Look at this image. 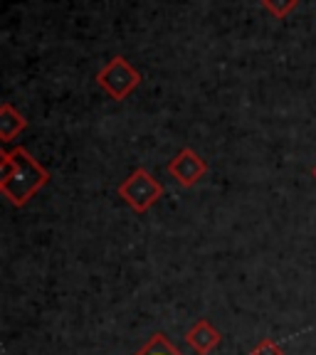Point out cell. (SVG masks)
Masks as SVG:
<instances>
[{
  "label": "cell",
  "mask_w": 316,
  "mask_h": 355,
  "mask_svg": "<svg viewBox=\"0 0 316 355\" xmlns=\"http://www.w3.org/2000/svg\"><path fill=\"white\" fill-rule=\"evenodd\" d=\"M0 190L8 202L15 207H25L38 190L50 183V171L35 161L25 146H13L0 153Z\"/></svg>",
  "instance_id": "1"
},
{
  "label": "cell",
  "mask_w": 316,
  "mask_h": 355,
  "mask_svg": "<svg viewBox=\"0 0 316 355\" xmlns=\"http://www.w3.org/2000/svg\"><path fill=\"white\" fill-rule=\"evenodd\" d=\"M117 195L133 212L146 215V212L163 198V185L151 171H146V168H133L126 180L117 188Z\"/></svg>",
  "instance_id": "2"
},
{
  "label": "cell",
  "mask_w": 316,
  "mask_h": 355,
  "mask_svg": "<svg viewBox=\"0 0 316 355\" xmlns=\"http://www.w3.org/2000/svg\"><path fill=\"white\" fill-rule=\"evenodd\" d=\"M97 84L109 94V99L124 101L141 84V72L126 57L117 55L97 72Z\"/></svg>",
  "instance_id": "3"
},
{
  "label": "cell",
  "mask_w": 316,
  "mask_h": 355,
  "mask_svg": "<svg viewBox=\"0 0 316 355\" xmlns=\"http://www.w3.org/2000/svg\"><path fill=\"white\" fill-rule=\"evenodd\" d=\"M168 175L183 188H193L198 185L203 178L208 175V163L200 153H195L193 148H181L166 166Z\"/></svg>",
  "instance_id": "4"
},
{
  "label": "cell",
  "mask_w": 316,
  "mask_h": 355,
  "mask_svg": "<svg viewBox=\"0 0 316 355\" xmlns=\"http://www.w3.org/2000/svg\"><path fill=\"white\" fill-rule=\"evenodd\" d=\"M220 340H222V333L217 331L208 318L195 321L193 326L188 328V333H185V343H188L198 355H210L213 350L220 345Z\"/></svg>",
  "instance_id": "5"
},
{
  "label": "cell",
  "mask_w": 316,
  "mask_h": 355,
  "mask_svg": "<svg viewBox=\"0 0 316 355\" xmlns=\"http://www.w3.org/2000/svg\"><path fill=\"white\" fill-rule=\"evenodd\" d=\"M28 128V119L22 116L20 111L15 109L13 104H3L0 106V141L3 144H13V141L20 136V131Z\"/></svg>",
  "instance_id": "6"
},
{
  "label": "cell",
  "mask_w": 316,
  "mask_h": 355,
  "mask_svg": "<svg viewBox=\"0 0 316 355\" xmlns=\"http://www.w3.org/2000/svg\"><path fill=\"white\" fill-rule=\"evenodd\" d=\"M133 355H183V353H181V350L168 340L166 333L158 331V333H153V336H151V338L146 340V343L141 345Z\"/></svg>",
  "instance_id": "7"
},
{
  "label": "cell",
  "mask_w": 316,
  "mask_h": 355,
  "mask_svg": "<svg viewBox=\"0 0 316 355\" xmlns=\"http://www.w3.org/2000/svg\"><path fill=\"white\" fill-rule=\"evenodd\" d=\"M260 3H262V8H265L269 15L277 17V20L289 17L297 10V6H299V0H260Z\"/></svg>",
  "instance_id": "8"
},
{
  "label": "cell",
  "mask_w": 316,
  "mask_h": 355,
  "mask_svg": "<svg viewBox=\"0 0 316 355\" xmlns=\"http://www.w3.org/2000/svg\"><path fill=\"white\" fill-rule=\"evenodd\" d=\"M250 355H284V350H282V345H277L272 338H262L260 343L252 348Z\"/></svg>",
  "instance_id": "9"
},
{
  "label": "cell",
  "mask_w": 316,
  "mask_h": 355,
  "mask_svg": "<svg viewBox=\"0 0 316 355\" xmlns=\"http://www.w3.org/2000/svg\"><path fill=\"white\" fill-rule=\"evenodd\" d=\"M311 175H314V178H316V166H314V168H311Z\"/></svg>",
  "instance_id": "10"
}]
</instances>
